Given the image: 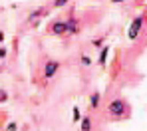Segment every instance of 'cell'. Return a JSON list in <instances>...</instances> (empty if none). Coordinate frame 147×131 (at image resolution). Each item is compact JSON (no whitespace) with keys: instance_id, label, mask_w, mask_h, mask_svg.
I'll return each instance as SVG.
<instances>
[{"instance_id":"obj_16","label":"cell","mask_w":147,"mask_h":131,"mask_svg":"<svg viewBox=\"0 0 147 131\" xmlns=\"http://www.w3.org/2000/svg\"><path fill=\"white\" fill-rule=\"evenodd\" d=\"M2 40H4V32H0V42H2Z\"/></svg>"},{"instance_id":"obj_11","label":"cell","mask_w":147,"mask_h":131,"mask_svg":"<svg viewBox=\"0 0 147 131\" xmlns=\"http://www.w3.org/2000/svg\"><path fill=\"white\" fill-rule=\"evenodd\" d=\"M90 62H92V60H90L88 56H82V64H84V66H90Z\"/></svg>"},{"instance_id":"obj_5","label":"cell","mask_w":147,"mask_h":131,"mask_svg":"<svg viewBox=\"0 0 147 131\" xmlns=\"http://www.w3.org/2000/svg\"><path fill=\"white\" fill-rule=\"evenodd\" d=\"M66 32H70V34H76L78 32V24H76V20H70V22H66Z\"/></svg>"},{"instance_id":"obj_13","label":"cell","mask_w":147,"mask_h":131,"mask_svg":"<svg viewBox=\"0 0 147 131\" xmlns=\"http://www.w3.org/2000/svg\"><path fill=\"white\" fill-rule=\"evenodd\" d=\"M101 44H103V38H98V40H94V46H101Z\"/></svg>"},{"instance_id":"obj_9","label":"cell","mask_w":147,"mask_h":131,"mask_svg":"<svg viewBox=\"0 0 147 131\" xmlns=\"http://www.w3.org/2000/svg\"><path fill=\"white\" fill-rule=\"evenodd\" d=\"M66 4H68V0H56V2H54L56 8H62V6H66Z\"/></svg>"},{"instance_id":"obj_12","label":"cell","mask_w":147,"mask_h":131,"mask_svg":"<svg viewBox=\"0 0 147 131\" xmlns=\"http://www.w3.org/2000/svg\"><path fill=\"white\" fill-rule=\"evenodd\" d=\"M8 99V95H6V91L4 89H0V101H6Z\"/></svg>"},{"instance_id":"obj_8","label":"cell","mask_w":147,"mask_h":131,"mask_svg":"<svg viewBox=\"0 0 147 131\" xmlns=\"http://www.w3.org/2000/svg\"><path fill=\"white\" fill-rule=\"evenodd\" d=\"M90 103H92V107H98V103H99V93H94V95H92Z\"/></svg>"},{"instance_id":"obj_7","label":"cell","mask_w":147,"mask_h":131,"mask_svg":"<svg viewBox=\"0 0 147 131\" xmlns=\"http://www.w3.org/2000/svg\"><path fill=\"white\" fill-rule=\"evenodd\" d=\"M107 52H109V48H101V56H99V64H101V66H103L105 60H107Z\"/></svg>"},{"instance_id":"obj_1","label":"cell","mask_w":147,"mask_h":131,"mask_svg":"<svg viewBox=\"0 0 147 131\" xmlns=\"http://www.w3.org/2000/svg\"><path fill=\"white\" fill-rule=\"evenodd\" d=\"M141 26H143V16H137V18L131 22L129 30H127V36H129V40H135V38L139 36V32H141Z\"/></svg>"},{"instance_id":"obj_15","label":"cell","mask_w":147,"mask_h":131,"mask_svg":"<svg viewBox=\"0 0 147 131\" xmlns=\"http://www.w3.org/2000/svg\"><path fill=\"white\" fill-rule=\"evenodd\" d=\"M4 56H6V50H4V48H0V58H4Z\"/></svg>"},{"instance_id":"obj_4","label":"cell","mask_w":147,"mask_h":131,"mask_svg":"<svg viewBox=\"0 0 147 131\" xmlns=\"http://www.w3.org/2000/svg\"><path fill=\"white\" fill-rule=\"evenodd\" d=\"M52 34H56V36L66 34V22H56V24L52 26Z\"/></svg>"},{"instance_id":"obj_6","label":"cell","mask_w":147,"mask_h":131,"mask_svg":"<svg viewBox=\"0 0 147 131\" xmlns=\"http://www.w3.org/2000/svg\"><path fill=\"white\" fill-rule=\"evenodd\" d=\"M92 129V121H90V117H84L82 119V131H90Z\"/></svg>"},{"instance_id":"obj_10","label":"cell","mask_w":147,"mask_h":131,"mask_svg":"<svg viewBox=\"0 0 147 131\" xmlns=\"http://www.w3.org/2000/svg\"><path fill=\"white\" fill-rule=\"evenodd\" d=\"M74 119L78 121V119H82V115H80V109L78 107H74Z\"/></svg>"},{"instance_id":"obj_2","label":"cell","mask_w":147,"mask_h":131,"mask_svg":"<svg viewBox=\"0 0 147 131\" xmlns=\"http://www.w3.org/2000/svg\"><path fill=\"white\" fill-rule=\"evenodd\" d=\"M109 113H111V115H123V113H125V103L119 101V99H117V101H111V103H109Z\"/></svg>"},{"instance_id":"obj_14","label":"cell","mask_w":147,"mask_h":131,"mask_svg":"<svg viewBox=\"0 0 147 131\" xmlns=\"http://www.w3.org/2000/svg\"><path fill=\"white\" fill-rule=\"evenodd\" d=\"M6 131H16V123H8V127H6Z\"/></svg>"},{"instance_id":"obj_17","label":"cell","mask_w":147,"mask_h":131,"mask_svg":"<svg viewBox=\"0 0 147 131\" xmlns=\"http://www.w3.org/2000/svg\"><path fill=\"white\" fill-rule=\"evenodd\" d=\"M113 2H121V0H113Z\"/></svg>"},{"instance_id":"obj_3","label":"cell","mask_w":147,"mask_h":131,"mask_svg":"<svg viewBox=\"0 0 147 131\" xmlns=\"http://www.w3.org/2000/svg\"><path fill=\"white\" fill-rule=\"evenodd\" d=\"M58 66H60L58 62H48V64H46V70H44L46 78H52V76H54V74L58 72Z\"/></svg>"}]
</instances>
